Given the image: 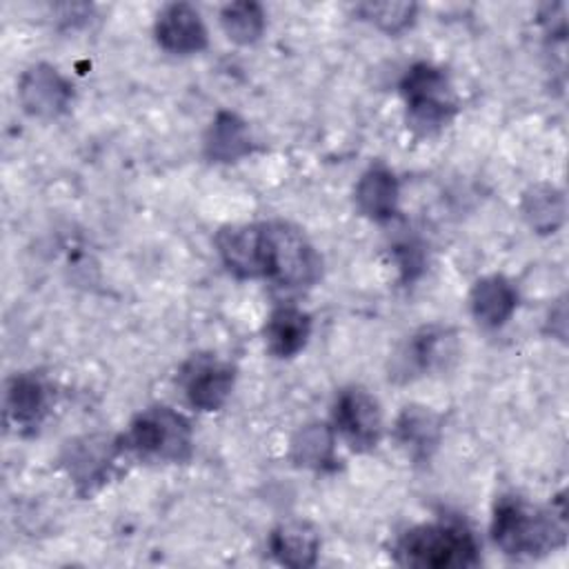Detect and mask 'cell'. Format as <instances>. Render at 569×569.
Returning <instances> with one entry per match:
<instances>
[{
	"label": "cell",
	"mask_w": 569,
	"mask_h": 569,
	"mask_svg": "<svg viewBox=\"0 0 569 569\" xmlns=\"http://www.w3.org/2000/svg\"><path fill=\"white\" fill-rule=\"evenodd\" d=\"M236 369L209 353L193 356L180 373L184 396L200 411H218L231 396Z\"/></svg>",
	"instance_id": "obj_8"
},
{
	"label": "cell",
	"mask_w": 569,
	"mask_h": 569,
	"mask_svg": "<svg viewBox=\"0 0 569 569\" xmlns=\"http://www.w3.org/2000/svg\"><path fill=\"white\" fill-rule=\"evenodd\" d=\"M269 271L267 280L280 287H309L320 276V256L305 233L287 222H267Z\"/></svg>",
	"instance_id": "obj_5"
},
{
	"label": "cell",
	"mask_w": 569,
	"mask_h": 569,
	"mask_svg": "<svg viewBox=\"0 0 569 569\" xmlns=\"http://www.w3.org/2000/svg\"><path fill=\"white\" fill-rule=\"evenodd\" d=\"M73 98L69 80L51 64H31L18 82V100L29 116L56 118L67 111Z\"/></svg>",
	"instance_id": "obj_9"
},
{
	"label": "cell",
	"mask_w": 569,
	"mask_h": 569,
	"mask_svg": "<svg viewBox=\"0 0 569 569\" xmlns=\"http://www.w3.org/2000/svg\"><path fill=\"white\" fill-rule=\"evenodd\" d=\"M400 565L422 569H462L480 562L473 533L458 522H431L409 529L396 547Z\"/></svg>",
	"instance_id": "obj_2"
},
{
	"label": "cell",
	"mask_w": 569,
	"mask_h": 569,
	"mask_svg": "<svg viewBox=\"0 0 569 569\" xmlns=\"http://www.w3.org/2000/svg\"><path fill=\"white\" fill-rule=\"evenodd\" d=\"M333 422L340 436L356 451H369L382 438L380 405L369 391L360 387L340 391L333 405Z\"/></svg>",
	"instance_id": "obj_7"
},
{
	"label": "cell",
	"mask_w": 569,
	"mask_h": 569,
	"mask_svg": "<svg viewBox=\"0 0 569 569\" xmlns=\"http://www.w3.org/2000/svg\"><path fill=\"white\" fill-rule=\"evenodd\" d=\"M311 336V318L298 307H278L264 322V342L276 358H291L305 349Z\"/></svg>",
	"instance_id": "obj_16"
},
{
	"label": "cell",
	"mask_w": 569,
	"mask_h": 569,
	"mask_svg": "<svg viewBox=\"0 0 569 569\" xmlns=\"http://www.w3.org/2000/svg\"><path fill=\"white\" fill-rule=\"evenodd\" d=\"M49 396L38 376L16 373L4 389V418L16 429L38 427L47 413Z\"/></svg>",
	"instance_id": "obj_13"
},
{
	"label": "cell",
	"mask_w": 569,
	"mask_h": 569,
	"mask_svg": "<svg viewBox=\"0 0 569 569\" xmlns=\"http://www.w3.org/2000/svg\"><path fill=\"white\" fill-rule=\"evenodd\" d=\"M291 460L313 471H333L338 467L333 429L325 422L300 427L291 440Z\"/></svg>",
	"instance_id": "obj_18"
},
{
	"label": "cell",
	"mask_w": 569,
	"mask_h": 569,
	"mask_svg": "<svg viewBox=\"0 0 569 569\" xmlns=\"http://www.w3.org/2000/svg\"><path fill=\"white\" fill-rule=\"evenodd\" d=\"M400 91L407 104V122L418 133H433L442 129L456 113V98L449 78L442 69L429 62L413 64L405 73Z\"/></svg>",
	"instance_id": "obj_4"
},
{
	"label": "cell",
	"mask_w": 569,
	"mask_h": 569,
	"mask_svg": "<svg viewBox=\"0 0 569 569\" xmlns=\"http://www.w3.org/2000/svg\"><path fill=\"white\" fill-rule=\"evenodd\" d=\"M269 549L271 556L284 567H313L320 551V536L313 525L305 520H289L271 531Z\"/></svg>",
	"instance_id": "obj_14"
},
{
	"label": "cell",
	"mask_w": 569,
	"mask_h": 569,
	"mask_svg": "<svg viewBox=\"0 0 569 569\" xmlns=\"http://www.w3.org/2000/svg\"><path fill=\"white\" fill-rule=\"evenodd\" d=\"M396 436L411 456L429 458L440 440V418L427 407H405L396 422Z\"/></svg>",
	"instance_id": "obj_19"
},
{
	"label": "cell",
	"mask_w": 569,
	"mask_h": 569,
	"mask_svg": "<svg viewBox=\"0 0 569 569\" xmlns=\"http://www.w3.org/2000/svg\"><path fill=\"white\" fill-rule=\"evenodd\" d=\"M522 216L538 233H553L565 222V196L551 184H533L522 196Z\"/></svg>",
	"instance_id": "obj_20"
},
{
	"label": "cell",
	"mask_w": 569,
	"mask_h": 569,
	"mask_svg": "<svg viewBox=\"0 0 569 569\" xmlns=\"http://www.w3.org/2000/svg\"><path fill=\"white\" fill-rule=\"evenodd\" d=\"M220 24L229 40L238 44H253L264 31V11L258 2H231L220 11Z\"/></svg>",
	"instance_id": "obj_21"
},
{
	"label": "cell",
	"mask_w": 569,
	"mask_h": 569,
	"mask_svg": "<svg viewBox=\"0 0 569 569\" xmlns=\"http://www.w3.org/2000/svg\"><path fill=\"white\" fill-rule=\"evenodd\" d=\"M251 151L247 122L233 111H220L204 136V156L211 162H236Z\"/></svg>",
	"instance_id": "obj_17"
},
{
	"label": "cell",
	"mask_w": 569,
	"mask_h": 569,
	"mask_svg": "<svg viewBox=\"0 0 569 569\" xmlns=\"http://www.w3.org/2000/svg\"><path fill=\"white\" fill-rule=\"evenodd\" d=\"M518 293L505 276H485L471 287L469 307L478 325L487 329L502 327L516 311Z\"/></svg>",
	"instance_id": "obj_12"
},
{
	"label": "cell",
	"mask_w": 569,
	"mask_h": 569,
	"mask_svg": "<svg viewBox=\"0 0 569 569\" xmlns=\"http://www.w3.org/2000/svg\"><path fill=\"white\" fill-rule=\"evenodd\" d=\"M156 40L169 53H198L207 47V27L191 4L173 2L158 13Z\"/></svg>",
	"instance_id": "obj_10"
},
{
	"label": "cell",
	"mask_w": 569,
	"mask_h": 569,
	"mask_svg": "<svg viewBox=\"0 0 569 569\" xmlns=\"http://www.w3.org/2000/svg\"><path fill=\"white\" fill-rule=\"evenodd\" d=\"M445 331L429 327L422 329L420 333H416L411 338V342L407 345V351L402 356V371H425L431 369L442 356V340H445Z\"/></svg>",
	"instance_id": "obj_23"
},
{
	"label": "cell",
	"mask_w": 569,
	"mask_h": 569,
	"mask_svg": "<svg viewBox=\"0 0 569 569\" xmlns=\"http://www.w3.org/2000/svg\"><path fill=\"white\" fill-rule=\"evenodd\" d=\"M216 249L224 267L238 278H267L269 233L267 222L224 227L216 236Z\"/></svg>",
	"instance_id": "obj_6"
},
{
	"label": "cell",
	"mask_w": 569,
	"mask_h": 569,
	"mask_svg": "<svg viewBox=\"0 0 569 569\" xmlns=\"http://www.w3.org/2000/svg\"><path fill=\"white\" fill-rule=\"evenodd\" d=\"M120 445L107 436H91L78 442H69L64 465L73 476L80 491L91 493L109 476V469L120 453Z\"/></svg>",
	"instance_id": "obj_11"
},
{
	"label": "cell",
	"mask_w": 569,
	"mask_h": 569,
	"mask_svg": "<svg viewBox=\"0 0 569 569\" xmlns=\"http://www.w3.org/2000/svg\"><path fill=\"white\" fill-rule=\"evenodd\" d=\"M356 11L387 33H400L413 22L418 7L413 2H365Z\"/></svg>",
	"instance_id": "obj_22"
},
{
	"label": "cell",
	"mask_w": 569,
	"mask_h": 569,
	"mask_svg": "<svg viewBox=\"0 0 569 569\" xmlns=\"http://www.w3.org/2000/svg\"><path fill=\"white\" fill-rule=\"evenodd\" d=\"M565 513L542 511L516 496H500L493 505L491 536L507 556L533 558L565 545Z\"/></svg>",
	"instance_id": "obj_1"
},
{
	"label": "cell",
	"mask_w": 569,
	"mask_h": 569,
	"mask_svg": "<svg viewBox=\"0 0 569 569\" xmlns=\"http://www.w3.org/2000/svg\"><path fill=\"white\" fill-rule=\"evenodd\" d=\"M353 198L360 213L367 216L369 220H376V222L389 220L398 209V180L382 164L369 167L360 176Z\"/></svg>",
	"instance_id": "obj_15"
},
{
	"label": "cell",
	"mask_w": 569,
	"mask_h": 569,
	"mask_svg": "<svg viewBox=\"0 0 569 569\" xmlns=\"http://www.w3.org/2000/svg\"><path fill=\"white\" fill-rule=\"evenodd\" d=\"M540 22L545 24L549 36H558L562 38L567 33V20H565V4H545L542 13H540Z\"/></svg>",
	"instance_id": "obj_24"
},
{
	"label": "cell",
	"mask_w": 569,
	"mask_h": 569,
	"mask_svg": "<svg viewBox=\"0 0 569 569\" xmlns=\"http://www.w3.org/2000/svg\"><path fill=\"white\" fill-rule=\"evenodd\" d=\"M124 445L140 458L184 462L191 456L193 433L182 413L169 407H151L133 418Z\"/></svg>",
	"instance_id": "obj_3"
}]
</instances>
